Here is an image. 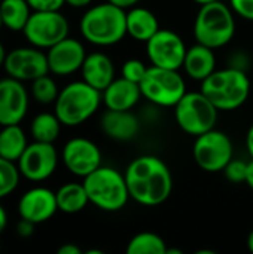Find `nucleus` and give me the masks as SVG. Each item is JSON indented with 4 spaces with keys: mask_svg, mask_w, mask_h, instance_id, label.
<instances>
[{
    "mask_svg": "<svg viewBox=\"0 0 253 254\" xmlns=\"http://www.w3.org/2000/svg\"><path fill=\"white\" fill-rule=\"evenodd\" d=\"M28 110V92L21 80L0 79V125L19 124Z\"/></svg>",
    "mask_w": 253,
    "mask_h": 254,
    "instance_id": "obj_15",
    "label": "nucleus"
},
{
    "mask_svg": "<svg viewBox=\"0 0 253 254\" xmlns=\"http://www.w3.org/2000/svg\"><path fill=\"white\" fill-rule=\"evenodd\" d=\"M218 112L216 106L201 91L186 92L174 106V119L183 132L197 137L215 128Z\"/></svg>",
    "mask_w": 253,
    "mask_h": 254,
    "instance_id": "obj_7",
    "label": "nucleus"
},
{
    "mask_svg": "<svg viewBox=\"0 0 253 254\" xmlns=\"http://www.w3.org/2000/svg\"><path fill=\"white\" fill-rule=\"evenodd\" d=\"M160 30L158 18L146 7H133L127 12V34L134 40L148 42Z\"/></svg>",
    "mask_w": 253,
    "mask_h": 254,
    "instance_id": "obj_22",
    "label": "nucleus"
},
{
    "mask_svg": "<svg viewBox=\"0 0 253 254\" xmlns=\"http://www.w3.org/2000/svg\"><path fill=\"white\" fill-rule=\"evenodd\" d=\"M58 94H60V91H58V86H57L55 80L48 74L34 79L33 83H31V95L40 104L55 103Z\"/></svg>",
    "mask_w": 253,
    "mask_h": 254,
    "instance_id": "obj_28",
    "label": "nucleus"
},
{
    "mask_svg": "<svg viewBox=\"0 0 253 254\" xmlns=\"http://www.w3.org/2000/svg\"><path fill=\"white\" fill-rule=\"evenodd\" d=\"M246 185L253 190V158L251 162H248V176H246Z\"/></svg>",
    "mask_w": 253,
    "mask_h": 254,
    "instance_id": "obj_39",
    "label": "nucleus"
},
{
    "mask_svg": "<svg viewBox=\"0 0 253 254\" xmlns=\"http://www.w3.org/2000/svg\"><path fill=\"white\" fill-rule=\"evenodd\" d=\"M28 146L25 132L19 127V124L15 125H4L0 129V156L18 162L21 155L24 153L25 147Z\"/></svg>",
    "mask_w": 253,
    "mask_h": 254,
    "instance_id": "obj_23",
    "label": "nucleus"
},
{
    "mask_svg": "<svg viewBox=\"0 0 253 254\" xmlns=\"http://www.w3.org/2000/svg\"><path fill=\"white\" fill-rule=\"evenodd\" d=\"M34 223L30 222V220H25V219H21L16 225V234L21 237V238H28L34 234Z\"/></svg>",
    "mask_w": 253,
    "mask_h": 254,
    "instance_id": "obj_34",
    "label": "nucleus"
},
{
    "mask_svg": "<svg viewBox=\"0 0 253 254\" xmlns=\"http://www.w3.org/2000/svg\"><path fill=\"white\" fill-rule=\"evenodd\" d=\"M6 51H4V48H3V45L0 43V67L3 65V63H4V58H6Z\"/></svg>",
    "mask_w": 253,
    "mask_h": 254,
    "instance_id": "obj_42",
    "label": "nucleus"
},
{
    "mask_svg": "<svg viewBox=\"0 0 253 254\" xmlns=\"http://www.w3.org/2000/svg\"><path fill=\"white\" fill-rule=\"evenodd\" d=\"M92 0H66V4L72 6V7H86L88 4H91Z\"/></svg>",
    "mask_w": 253,
    "mask_h": 254,
    "instance_id": "obj_38",
    "label": "nucleus"
},
{
    "mask_svg": "<svg viewBox=\"0 0 253 254\" xmlns=\"http://www.w3.org/2000/svg\"><path fill=\"white\" fill-rule=\"evenodd\" d=\"M58 165V153L52 143L33 141L30 143L21 158L18 168L22 177L30 182H43L49 179Z\"/></svg>",
    "mask_w": 253,
    "mask_h": 254,
    "instance_id": "obj_13",
    "label": "nucleus"
},
{
    "mask_svg": "<svg viewBox=\"0 0 253 254\" xmlns=\"http://www.w3.org/2000/svg\"><path fill=\"white\" fill-rule=\"evenodd\" d=\"M248 249H249L251 253H253V229L251 231V234L248 235Z\"/></svg>",
    "mask_w": 253,
    "mask_h": 254,
    "instance_id": "obj_41",
    "label": "nucleus"
},
{
    "mask_svg": "<svg viewBox=\"0 0 253 254\" xmlns=\"http://www.w3.org/2000/svg\"><path fill=\"white\" fill-rule=\"evenodd\" d=\"M140 85L125 77L113 79V82L101 92L103 104L110 110H131L140 100Z\"/></svg>",
    "mask_w": 253,
    "mask_h": 254,
    "instance_id": "obj_19",
    "label": "nucleus"
},
{
    "mask_svg": "<svg viewBox=\"0 0 253 254\" xmlns=\"http://www.w3.org/2000/svg\"><path fill=\"white\" fill-rule=\"evenodd\" d=\"M58 211L57 196L48 188H33L27 190L18 202L21 219L30 220L34 225L48 222Z\"/></svg>",
    "mask_w": 253,
    "mask_h": 254,
    "instance_id": "obj_17",
    "label": "nucleus"
},
{
    "mask_svg": "<svg viewBox=\"0 0 253 254\" xmlns=\"http://www.w3.org/2000/svg\"><path fill=\"white\" fill-rule=\"evenodd\" d=\"M3 67L7 76L21 82H33L34 79L49 73L48 57L40 48L36 46H22L9 51L6 54Z\"/></svg>",
    "mask_w": 253,
    "mask_h": 254,
    "instance_id": "obj_12",
    "label": "nucleus"
},
{
    "mask_svg": "<svg viewBox=\"0 0 253 254\" xmlns=\"http://www.w3.org/2000/svg\"><path fill=\"white\" fill-rule=\"evenodd\" d=\"M167 244L166 241L154 232H140L134 235L128 246L127 254H166Z\"/></svg>",
    "mask_w": 253,
    "mask_h": 254,
    "instance_id": "obj_27",
    "label": "nucleus"
},
{
    "mask_svg": "<svg viewBox=\"0 0 253 254\" xmlns=\"http://www.w3.org/2000/svg\"><path fill=\"white\" fill-rule=\"evenodd\" d=\"M49 71L57 76H69L81 70L86 54L84 45L72 37H66L61 42L51 46L46 52Z\"/></svg>",
    "mask_w": 253,
    "mask_h": 254,
    "instance_id": "obj_16",
    "label": "nucleus"
},
{
    "mask_svg": "<svg viewBox=\"0 0 253 254\" xmlns=\"http://www.w3.org/2000/svg\"><path fill=\"white\" fill-rule=\"evenodd\" d=\"M58 254H81L82 253V250L78 247V246H75V244H70V243H67V244H63L60 249H58Z\"/></svg>",
    "mask_w": 253,
    "mask_h": 254,
    "instance_id": "obj_35",
    "label": "nucleus"
},
{
    "mask_svg": "<svg viewBox=\"0 0 253 254\" xmlns=\"http://www.w3.org/2000/svg\"><path fill=\"white\" fill-rule=\"evenodd\" d=\"M61 159L73 176L85 179L101 165V152L94 141L76 137L64 144Z\"/></svg>",
    "mask_w": 253,
    "mask_h": 254,
    "instance_id": "obj_14",
    "label": "nucleus"
},
{
    "mask_svg": "<svg viewBox=\"0 0 253 254\" xmlns=\"http://www.w3.org/2000/svg\"><path fill=\"white\" fill-rule=\"evenodd\" d=\"M81 71L82 80L100 92H103L115 79V65L112 60L103 52H92L86 55Z\"/></svg>",
    "mask_w": 253,
    "mask_h": 254,
    "instance_id": "obj_20",
    "label": "nucleus"
},
{
    "mask_svg": "<svg viewBox=\"0 0 253 254\" xmlns=\"http://www.w3.org/2000/svg\"><path fill=\"white\" fill-rule=\"evenodd\" d=\"M61 125L63 124L60 122L55 113H39L31 121L30 132L34 141L54 143L60 135Z\"/></svg>",
    "mask_w": 253,
    "mask_h": 254,
    "instance_id": "obj_26",
    "label": "nucleus"
},
{
    "mask_svg": "<svg viewBox=\"0 0 253 254\" xmlns=\"http://www.w3.org/2000/svg\"><path fill=\"white\" fill-rule=\"evenodd\" d=\"M55 196L58 210L67 214L79 213L89 204L84 183H66L55 192Z\"/></svg>",
    "mask_w": 253,
    "mask_h": 254,
    "instance_id": "obj_24",
    "label": "nucleus"
},
{
    "mask_svg": "<svg viewBox=\"0 0 253 254\" xmlns=\"http://www.w3.org/2000/svg\"><path fill=\"white\" fill-rule=\"evenodd\" d=\"M100 127L109 138L116 141H130L137 135L140 122L131 110L107 109L100 119Z\"/></svg>",
    "mask_w": 253,
    "mask_h": 254,
    "instance_id": "obj_18",
    "label": "nucleus"
},
{
    "mask_svg": "<svg viewBox=\"0 0 253 254\" xmlns=\"http://www.w3.org/2000/svg\"><path fill=\"white\" fill-rule=\"evenodd\" d=\"M0 249H1V244H0Z\"/></svg>",
    "mask_w": 253,
    "mask_h": 254,
    "instance_id": "obj_45",
    "label": "nucleus"
},
{
    "mask_svg": "<svg viewBox=\"0 0 253 254\" xmlns=\"http://www.w3.org/2000/svg\"><path fill=\"white\" fill-rule=\"evenodd\" d=\"M139 85L142 95L152 104L161 107H174L186 94V85L179 74V70L157 65L148 67V71Z\"/></svg>",
    "mask_w": 253,
    "mask_h": 254,
    "instance_id": "obj_8",
    "label": "nucleus"
},
{
    "mask_svg": "<svg viewBox=\"0 0 253 254\" xmlns=\"http://www.w3.org/2000/svg\"><path fill=\"white\" fill-rule=\"evenodd\" d=\"M6 225H7V214H6V210L0 204V234L4 231Z\"/></svg>",
    "mask_w": 253,
    "mask_h": 254,
    "instance_id": "obj_40",
    "label": "nucleus"
},
{
    "mask_svg": "<svg viewBox=\"0 0 253 254\" xmlns=\"http://www.w3.org/2000/svg\"><path fill=\"white\" fill-rule=\"evenodd\" d=\"M22 33L31 46L49 49L69 36V21L60 10H33Z\"/></svg>",
    "mask_w": 253,
    "mask_h": 254,
    "instance_id": "obj_9",
    "label": "nucleus"
},
{
    "mask_svg": "<svg viewBox=\"0 0 253 254\" xmlns=\"http://www.w3.org/2000/svg\"><path fill=\"white\" fill-rule=\"evenodd\" d=\"M130 198L145 207L166 202L173 190V177L169 165L154 155H142L130 162L125 173Z\"/></svg>",
    "mask_w": 253,
    "mask_h": 254,
    "instance_id": "obj_1",
    "label": "nucleus"
},
{
    "mask_svg": "<svg viewBox=\"0 0 253 254\" xmlns=\"http://www.w3.org/2000/svg\"><path fill=\"white\" fill-rule=\"evenodd\" d=\"M1 27H3V18H1V12H0V30H1Z\"/></svg>",
    "mask_w": 253,
    "mask_h": 254,
    "instance_id": "obj_44",
    "label": "nucleus"
},
{
    "mask_svg": "<svg viewBox=\"0 0 253 254\" xmlns=\"http://www.w3.org/2000/svg\"><path fill=\"white\" fill-rule=\"evenodd\" d=\"M230 7L240 18L253 21V0H230Z\"/></svg>",
    "mask_w": 253,
    "mask_h": 254,
    "instance_id": "obj_32",
    "label": "nucleus"
},
{
    "mask_svg": "<svg viewBox=\"0 0 253 254\" xmlns=\"http://www.w3.org/2000/svg\"><path fill=\"white\" fill-rule=\"evenodd\" d=\"M31 7L27 0H0V12L3 25L12 31H22L30 15Z\"/></svg>",
    "mask_w": 253,
    "mask_h": 254,
    "instance_id": "obj_25",
    "label": "nucleus"
},
{
    "mask_svg": "<svg viewBox=\"0 0 253 254\" xmlns=\"http://www.w3.org/2000/svg\"><path fill=\"white\" fill-rule=\"evenodd\" d=\"M85 40L97 46H112L127 36V12L110 1L89 7L79 24Z\"/></svg>",
    "mask_w": 253,
    "mask_h": 254,
    "instance_id": "obj_2",
    "label": "nucleus"
},
{
    "mask_svg": "<svg viewBox=\"0 0 253 254\" xmlns=\"http://www.w3.org/2000/svg\"><path fill=\"white\" fill-rule=\"evenodd\" d=\"M19 168L15 162L0 156V199L10 195L19 183Z\"/></svg>",
    "mask_w": 253,
    "mask_h": 254,
    "instance_id": "obj_29",
    "label": "nucleus"
},
{
    "mask_svg": "<svg viewBox=\"0 0 253 254\" xmlns=\"http://www.w3.org/2000/svg\"><path fill=\"white\" fill-rule=\"evenodd\" d=\"M103 103L101 92L85 80L66 85L55 100V115L66 127H78L88 121Z\"/></svg>",
    "mask_w": 253,
    "mask_h": 254,
    "instance_id": "obj_5",
    "label": "nucleus"
},
{
    "mask_svg": "<svg viewBox=\"0 0 253 254\" xmlns=\"http://www.w3.org/2000/svg\"><path fill=\"white\" fill-rule=\"evenodd\" d=\"M84 186L89 202L103 211H119L130 199L125 176L112 167L100 165L84 179Z\"/></svg>",
    "mask_w": 253,
    "mask_h": 254,
    "instance_id": "obj_6",
    "label": "nucleus"
},
{
    "mask_svg": "<svg viewBox=\"0 0 253 254\" xmlns=\"http://www.w3.org/2000/svg\"><path fill=\"white\" fill-rule=\"evenodd\" d=\"M246 147H248L249 155L253 158V124L248 131V135H246Z\"/></svg>",
    "mask_w": 253,
    "mask_h": 254,
    "instance_id": "obj_37",
    "label": "nucleus"
},
{
    "mask_svg": "<svg viewBox=\"0 0 253 254\" xmlns=\"http://www.w3.org/2000/svg\"><path fill=\"white\" fill-rule=\"evenodd\" d=\"M218 110H236L242 107L251 94V79L240 67L215 70L201 82L200 89Z\"/></svg>",
    "mask_w": 253,
    "mask_h": 254,
    "instance_id": "obj_3",
    "label": "nucleus"
},
{
    "mask_svg": "<svg viewBox=\"0 0 253 254\" xmlns=\"http://www.w3.org/2000/svg\"><path fill=\"white\" fill-rule=\"evenodd\" d=\"M0 129H1V125H0Z\"/></svg>",
    "mask_w": 253,
    "mask_h": 254,
    "instance_id": "obj_46",
    "label": "nucleus"
},
{
    "mask_svg": "<svg viewBox=\"0 0 253 254\" xmlns=\"http://www.w3.org/2000/svg\"><path fill=\"white\" fill-rule=\"evenodd\" d=\"M121 71H122V77H125L131 82L140 83L142 79L145 77L146 71H148V67L145 65V63L142 60L131 58V60H127L124 63Z\"/></svg>",
    "mask_w": 253,
    "mask_h": 254,
    "instance_id": "obj_30",
    "label": "nucleus"
},
{
    "mask_svg": "<svg viewBox=\"0 0 253 254\" xmlns=\"http://www.w3.org/2000/svg\"><path fill=\"white\" fill-rule=\"evenodd\" d=\"M33 10H60L66 0H27Z\"/></svg>",
    "mask_w": 253,
    "mask_h": 254,
    "instance_id": "obj_33",
    "label": "nucleus"
},
{
    "mask_svg": "<svg viewBox=\"0 0 253 254\" xmlns=\"http://www.w3.org/2000/svg\"><path fill=\"white\" fill-rule=\"evenodd\" d=\"M186 49L183 39L177 33L166 28H160L146 42V52L151 64L170 70L182 68Z\"/></svg>",
    "mask_w": 253,
    "mask_h": 254,
    "instance_id": "obj_11",
    "label": "nucleus"
},
{
    "mask_svg": "<svg viewBox=\"0 0 253 254\" xmlns=\"http://www.w3.org/2000/svg\"><path fill=\"white\" fill-rule=\"evenodd\" d=\"M231 183H246L248 162L240 159H231L222 171Z\"/></svg>",
    "mask_w": 253,
    "mask_h": 254,
    "instance_id": "obj_31",
    "label": "nucleus"
},
{
    "mask_svg": "<svg viewBox=\"0 0 253 254\" xmlns=\"http://www.w3.org/2000/svg\"><path fill=\"white\" fill-rule=\"evenodd\" d=\"M182 68L191 79L203 82L216 70L215 49L204 46L201 43L188 48Z\"/></svg>",
    "mask_w": 253,
    "mask_h": 254,
    "instance_id": "obj_21",
    "label": "nucleus"
},
{
    "mask_svg": "<svg viewBox=\"0 0 253 254\" xmlns=\"http://www.w3.org/2000/svg\"><path fill=\"white\" fill-rule=\"evenodd\" d=\"M197 1L198 4H206V3H212V1H216V0H194Z\"/></svg>",
    "mask_w": 253,
    "mask_h": 254,
    "instance_id": "obj_43",
    "label": "nucleus"
},
{
    "mask_svg": "<svg viewBox=\"0 0 253 254\" xmlns=\"http://www.w3.org/2000/svg\"><path fill=\"white\" fill-rule=\"evenodd\" d=\"M236 34L233 9L221 0L201 4L194 21V37L197 43L212 49L228 45Z\"/></svg>",
    "mask_w": 253,
    "mask_h": 254,
    "instance_id": "obj_4",
    "label": "nucleus"
},
{
    "mask_svg": "<svg viewBox=\"0 0 253 254\" xmlns=\"http://www.w3.org/2000/svg\"><path fill=\"white\" fill-rule=\"evenodd\" d=\"M233 141L231 138L218 129H210L201 135H197L192 155L197 165L207 173L224 171L227 164L233 159Z\"/></svg>",
    "mask_w": 253,
    "mask_h": 254,
    "instance_id": "obj_10",
    "label": "nucleus"
},
{
    "mask_svg": "<svg viewBox=\"0 0 253 254\" xmlns=\"http://www.w3.org/2000/svg\"><path fill=\"white\" fill-rule=\"evenodd\" d=\"M112 4L121 7V9H128V7H134V4L139 3V0H107Z\"/></svg>",
    "mask_w": 253,
    "mask_h": 254,
    "instance_id": "obj_36",
    "label": "nucleus"
}]
</instances>
